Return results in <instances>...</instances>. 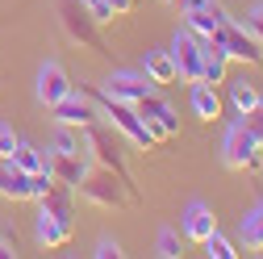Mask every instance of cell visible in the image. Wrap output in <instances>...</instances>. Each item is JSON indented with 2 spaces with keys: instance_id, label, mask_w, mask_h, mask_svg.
<instances>
[{
  "instance_id": "obj_1",
  "label": "cell",
  "mask_w": 263,
  "mask_h": 259,
  "mask_svg": "<svg viewBox=\"0 0 263 259\" xmlns=\"http://www.w3.org/2000/svg\"><path fill=\"white\" fill-rule=\"evenodd\" d=\"M84 151L96 159L101 168H109V172H117L121 180H125V188L138 197V184H134V176H129V168H125V146H121V138L113 134L109 125H101V121H92V125H84Z\"/></svg>"
},
{
  "instance_id": "obj_2",
  "label": "cell",
  "mask_w": 263,
  "mask_h": 259,
  "mask_svg": "<svg viewBox=\"0 0 263 259\" xmlns=\"http://www.w3.org/2000/svg\"><path fill=\"white\" fill-rule=\"evenodd\" d=\"M88 96L96 101V109H101V113L113 121V130H121V134L134 142V146H142V151H151V146H155V134L142 125V117H138V109H134V105H125V101H117V96H109L105 88H92Z\"/></svg>"
},
{
  "instance_id": "obj_3",
  "label": "cell",
  "mask_w": 263,
  "mask_h": 259,
  "mask_svg": "<svg viewBox=\"0 0 263 259\" xmlns=\"http://www.w3.org/2000/svg\"><path fill=\"white\" fill-rule=\"evenodd\" d=\"M221 163H226L230 172H259V163H263V146H259V138L251 134L247 121H234V125L226 130Z\"/></svg>"
},
{
  "instance_id": "obj_4",
  "label": "cell",
  "mask_w": 263,
  "mask_h": 259,
  "mask_svg": "<svg viewBox=\"0 0 263 259\" xmlns=\"http://www.w3.org/2000/svg\"><path fill=\"white\" fill-rule=\"evenodd\" d=\"M80 192L92 201V205H101V209H117V205H125V201H138L134 192L125 188V180L117 176V172H109V168H88L84 172V180H80Z\"/></svg>"
},
{
  "instance_id": "obj_5",
  "label": "cell",
  "mask_w": 263,
  "mask_h": 259,
  "mask_svg": "<svg viewBox=\"0 0 263 259\" xmlns=\"http://www.w3.org/2000/svg\"><path fill=\"white\" fill-rule=\"evenodd\" d=\"M59 25H63V34H67L76 46H84L92 54H109L101 29H96V21H92V13L80 5V0H59Z\"/></svg>"
},
{
  "instance_id": "obj_6",
  "label": "cell",
  "mask_w": 263,
  "mask_h": 259,
  "mask_svg": "<svg viewBox=\"0 0 263 259\" xmlns=\"http://www.w3.org/2000/svg\"><path fill=\"white\" fill-rule=\"evenodd\" d=\"M209 38H217L221 42V50H226V59H234V63H251V67H263V46L247 34L242 25H234V21H221Z\"/></svg>"
},
{
  "instance_id": "obj_7",
  "label": "cell",
  "mask_w": 263,
  "mask_h": 259,
  "mask_svg": "<svg viewBox=\"0 0 263 259\" xmlns=\"http://www.w3.org/2000/svg\"><path fill=\"white\" fill-rule=\"evenodd\" d=\"M201 54H205V38L192 34V29L184 25L180 34L172 38V59H176V76L184 84H196L201 80Z\"/></svg>"
},
{
  "instance_id": "obj_8",
  "label": "cell",
  "mask_w": 263,
  "mask_h": 259,
  "mask_svg": "<svg viewBox=\"0 0 263 259\" xmlns=\"http://www.w3.org/2000/svg\"><path fill=\"white\" fill-rule=\"evenodd\" d=\"M134 109H138L142 125L155 134V142H159V138H172V134H180V117H176V109H172V105L159 96V88H155L151 96H142V101H138Z\"/></svg>"
},
{
  "instance_id": "obj_9",
  "label": "cell",
  "mask_w": 263,
  "mask_h": 259,
  "mask_svg": "<svg viewBox=\"0 0 263 259\" xmlns=\"http://www.w3.org/2000/svg\"><path fill=\"white\" fill-rule=\"evenodd\" d=\"M50 109H54V121H59V125H76V130H84V125H92V121H101V109H96V101H92L88 92H76V88L63 96L59 105H50Z\"/></svg>"
},
{
  "instance_id": "obj_10",
  "label": "cell",
  "mask_w": 263,
  "mask_h": 259,
  "mask_svg": "<svg viewBox=\"0 0 263 259\" xmlns=\"http://www.w3.org/2000/svg\"><path fill=\"white\" fill-rule=\"evenodd\" d=\"M101 88H105L109 96H117V101H125V105H138L142 96H151L159 84H155L151 76H138V71H113Z\"/></svg>"
},
{
  "instance_id": "obj_11",
  "label": "cell",
  "mask_w": 263,
  "mask_h": 259,
  "mask_svg": "<svg viewBox=\"0 0 263 259\" xmlns=\"http://www.w3.org/2000/svg\"><path fill=\"white\" fill-rule=\"evenodd\" d=\"M76 84H71V76H67V67H63V63H42V67H38V101L50 109V105H59L63 101V96H67Z\"/></svg>"
},
{
  "instance_id": "obj_12",
  "label": "cell",
  "mask_w": 263,
  "mask_h": 259,
  "mask_svg": "<svg viewBox=\"0 0 263 259\" xmlns=\"http://www.w3.org/2000/svg\"><path fill=\"white\" fill-rule=\"evenodd\" d=\"M213 230H217L213 209H209L205 201H188V209H184V238H188V243H205Z\"/></svg>"
},
{
  "instance_id": "obj_13",
  "label": "cell",
  "mask_w": 263,
  "mask_h": 259,
  "mask_svg": "<svg viewBox=\"0 0 263 259\" xmlns=\"http://www.w3.org/2000/svg\"><path fill=\"white\" fill-rule=\"evenodd\" d=\"M38 243L46 247V251H59V247H67L71 243V234H76V221H67V217H50V213H38Z\"/></svg>"
},
{
  "instance_id": "obj_14",
  "label": "cell",
  "mask_w": 263,
  "mask_h": 259,
  "mask_svg": "<svg viewBox=\"0 0 263 259\" xmlns=\"http://www.w3.org/2000/svg\"><path fill=\"white\" fill-rule=\"evenodd\" d=\"M46 168H50V176H54L59 184H67V188H80V180H84V172H88L84 155H59V151L46 155Z\"/></svg>"
},
{
  "instance_id": "obj_15",
  "label": "cell",
  "mask_w": 263,
  "mask_h": 259,
  "mask_svg": "<svg viewBox=\"0 0 263 259\" xmlns=\"http://www.w3.org/2000/svg\"><path fill=\"white\" fill-rule=\"evenodd\" d=\"M226 67H230V59L221 50L217 38H205V54H201V84H226Z\"/></svg>"
},
{
  "instance_id": "obj_16",
  "label": "cell",
  "mask_w": 263,
  "mask_h": 259,
  "mask_svg": "<svg viewBox=\"0 0 263 259\" xmlns=\"http://www.w3.org/2000/svg\"><path fill=\"white\" fill-rule=\"evenodd\" d=\"M0 197L5 201H29V176L17 172L9 159H0Z\"/></svg>"
},
{
  "instance_id": "obj_17",
  "label": "cell",
  "mask_w": 263,
  "mask_h": 259,
  "mask_svg": "<svg viewBox=\"0 0 263 259\" xmlns=\"http://www.w3.org/2000/svg\"><path fill=\"white\" fill-rule=\"evenodd\" d=\"M142 71L163 88V84H176L180 76H176V59H172V50H146V59H142Z\"/></svg>"
},
{
  "instance_id": "obj_18",
  "label": "cell",
  "mask_w": 263,
  "mask_h": 259,
  "mask_svg": "<svg viewBox=\"0 0 263 259\" xmlns=\"http://www.w3.org/2000/svg\"><path fill=\"white\" fill-rule=\"evenodd\" d=\"M192 113L201 121H217L221 117V96H217L213 84H201V80L192 84Z\"/></svg>"
},
{
  "instance_id": "obj_19",
  "label": "cell",
  "mask_w": 263,
  "mask_h": 259,
  "mask_svg": "<svg viewBox=\"0 0 263 259\" xmlns=\"http://www.w3.org/2000/svg\"><path fill=\"white\" fill-rule=\"evenodd\" d=\"M230 101H234L238 117H247V113L263 101V92L255 88V80H247V76H242V80H234V84H230Z\"/></svg>"
},
{
  "instance_id": "obj_20",
  "label": "cell",
  "mask_w": 263,
  "mask_h": 259,
  "mask_svg": "<svg viewBox=\"0 0 263 259\" xmlns=\"http://www.w3.org/2000/svg\"><path fill=\"white\" fill-rule=\"evenodd\" d=\"M50 151H59V155H88V151H84V130H76V125H59L54 138H50Z\"/></svg>"
},
{
  "instance_id": "obj_21",
  "label": "cell",
  "mask_w": 263,
  "mask_h": 259,
  "mask_svg": "<svg viewBox=\"0 0 263 259\" xmlns=\"http://www.w3.org/2000/svg\"><path fill=\"white\" fill-rule=\"evenodd\" d=\"M238 230H242V243L251 247V251H263V201L242 217V226H238Z\"/></svg>"
},
{
  "instance_id": "obj_22",
  "label": "cell",
  "mask_w": 263,
  "mask_h": 259,
  "mask_svg": "<svg viewBox=\"0 0 263 259\" xmlns=\"http://www.w3.org/2000/svg\"><path fill=\"white\" fill-rule=\"evenodd\" d=\"M9 163L17 168V172H38V168H46V159H42V151L38 146H29V142H17V151L9 155Z\"/></svg>"
},
{
  "instance_id": "obj_23",
  "label": "cell",
  "mask_w": 263,
  "mask_h": 259,
  "mask_svg": "<svg viewBox=\"0 0 263 259\" xmlns=\"http://www.w3.org/2000/svg\"><path fill=\"white\" fill-rule=\"evenodd\" d=\"M180 247H184V238L172 230V226H163L159 238H155V255L159 259H180Z\"/></svg>"
},
{
  "instance_id": "obj_24",
  "label": "cell",
  "mask_w": 263,
  "mask_h": 259,
  "mask_svg": "<svg viewBox=\"0 0 263 259\" xmlns=\"http://www.w3.org/2000/svg\"><path fill=\"white\" fill-rule=\"evenodd\" d=\"M201 247H205V255H209V259H234V255H238V251H234V243H230L221 230H213Z\"/></svg>"
},
{
  "instance_id": "obj_25",
  "label": "cell",
  "mask_w": 263,
  "mask_h": 259,
  "mask_svg": "<svg viewBox=\"0 0 263 259\" xmlns=\"http://www.w3.org/2000/svg\"><path fill=\"white\" fill-rule=\"evenodd\" d=\"M242 29H247V34L263 46V5H255L251 13H247V21H242Z\"/></svg>"
},
{
  "instance_id": "obj_26",
  "label": "cell",
  "mask_w": 263,
  "mask_h": 259,
  "mask_svg": "<svg viewBox=\"0 0 263 259\" xmlns=\"http://www.w3.org/2000/svg\"><path fill=\"white\" fill-rule=\"evenodd\" d=\"M80 5L92 13V21L101 25V21H113V9H109V0H80Z\"/></svg>"
},
{
  "instance_id": "obj_27",
  "label": "cell",
  "mask_w": 263,
  "mask_h": 259,
  "mask_svg": "<svg viewBox=\"0 0 263 259\" xmlns=\"http://www.w3.org/2000/svg\"><path fill=\"white\" fill-rule=\"evenodd\" d=\"M17 142H21V138L13 134V125H9V121H0V159H9V155L17 151Z\"/></svg>"
},
{
  "instance_id": "obj_28",
  "label": "cell",
  "mask_w": 263,
  "mask_h": 259,
  "mask_svg": "<svg viewBox=\"0 0 263 259\" xmlns=\"http://www.w3.org/2000/svg\"><path fill=\"white\" fill-rule=\"evenodd\" d=\"M92 255H96V259H121L125 251H121V247H117L113 238H101V243H96V251H92Z\"/></svg>"
},
{
  "instance_id": "obj_29",
  "label": "cell",
  "mask_w": 263,
  "mask_h": 259,
  "mask_svg": "<svg viewBox=\"0 0 263 259\" xmlns=\"http://www.w3.org/2000/svg\"><path fill=\"white\" fill-rule=\"evenodd\" d=\"M247 125H251V134L259 138V146H263V101H259V105L247 113Z\"/></svg>"
},
{
  "instance_id": "obj_30",
  "label": "cell",
  "mask_w": 263,
  "mask_h": 259,
  "mask_svg": "<svg viewBox=\"0 0 263 259\" xmlns=\"http://www.w3.org/2000/svg\"><path fill=\"white\" fill-rule=\"evenodd\" d=\"M138 0H109V9H113V17H125L129 9H134Z\"/></svg>"
},
{
  "instance_id": "obj_31",
  "label": "cell",
  "mask_w": 263,
  "mask_h": 259,
  "mask_svg": "<svg viewBox=\"0 0 263 259\" xmlns=\"http://www.w3.org/2000/svg\"><path fill=\"white\" fill-rule=\"evenodd\" d=\"M0 259H17V247H13V243H5V238H0Z\"/></svg>"
},
{
  "instance_id": "obj_32",
  "label": "cell",
  "mask_w": 263,
  "mask_h": 259,
  "mask_svg": "<svg viewBox=\"0 0 263 259\" xmlns=\"http://www.w3.org/2000/svg\"><path fill=\"white\" fill-rule=\"evenodd\" d=\"M176 5H180V9L188 13V9H196V5H201V0H176Z\"/></svg>"
},
{
  "instance_id": "obj_33",
  "label": "cell",
  "mask_w": 263,
  "mask_h": 259,
  "mask_svg": "<svg viewBox=\"0 0 263 259\" xmlns=\"http://www.w3.org/2000/svg\"><path fill=\"white\" fill-rule=\"evenodd\" d=\"M163 5H176V0H163Z\"/></svg>"
}]
</instances>
